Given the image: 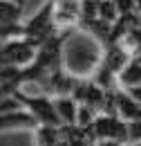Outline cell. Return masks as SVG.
I'll return each instance as SVG.
<instances>
[{
	"label": "cell",
	"mask_w": 141,
	"mask_h": 146,
	"mask_svg": "<svg viewBox=\"0 0 141 146\" xmlns=\"http://www.w3.org/2000/svg\"><path fill=\"white\" fill-rule=\"evenodd\" d=\"M123 146H130V144H123Z\"/></svg>",
	"instance_id": "11"
},
{
	"label": "cell",
	"mask_w": 141,
	"mask_h": 146,
	"mask_svg": "<svg viewBox=\"0 0 141 146\" xmlns=\"http://www.w3.org/2000/svg\"><path fill=\"white\" fill-rule=\"evenodd\" d=\"M61 61L63 70L74 79H92L103 61V43L81 27L70 29L63 38Z\"/></svg>",
	"instance_id": "1"
},
{
	"label": "cell",
	"mask_w": 141,
	"mask_h": 146,
	"mask_svg": "<svg viewBox=\"0 0 141 146\" xmlns=\"http://www.w3.org/2000/svg\"><path fill=\"white\" fill-rule=\"evenodd\" d=\"M130 146H141V142H137V144H130Z\"/></svg>",
	"instance_id": "10"
},
{
	"label": "cell",
	"mask_w": 141,
	"mask_h": 146,
	"mask_svg": "<svg viewBox=\"0 0 141 146\" xmlns=\"http://www.w3.org/2000/svg\"><path fill=\"white\" fill-rule=\"evenodd\" d=\"M22 11L18 5L11 0H0V27H9V25H20L22 20Z\"/></svg>",
	"instance_id": "5"
},
{
	"label": "cell",
	"mask_w": 141,
	"mask_h": 146,
	"mask_svg": "<svg viewBox=\"0 0 141 146\" xmlns=\"http://www.w3.org/2000/svg\"><path fill=\"white\" fill-rule=\"evenodd\" d=\"M125 92H128V94H130V97H132L134 101H139V104H141V86L132 88V90H125Z\"/></svg>",
	"instance_id": "8"
},
{
	"label": "cell",
	"mask_w": 141,
	"mask_h": 146,
	"mask_svg": "<svg viewBox=\"0 0 141 146\" xmlns=\"http://www.w3.org/2000/svg\"><path fill=\"white\" fill-rule=\"evenodd\" d=\"M125 124H128V144H137V142H141V119L125 121Z\"/></svg>",
	"instance_id": "6"
},
{
	"label": "cell",
	"mask_w": 141,
	"mask_h": 146,
	"mask_svg": "<svg viewBox=\"0 0 141 146\" xmlns=\"http://www.w3.org/2000/svg\"><path fill=\"white\" fill-rule=\"evenodd\" d=\"M38 121L22 108L0 110V133L2 130H36Z\"/></svg>",
	"instance_id": "3"
},
{
	"label": "cell",
	"mask_w": 141,
	"mask_h": 146,
	"mask_svg": "<svg viewBox=\"0 0 141 146\" xmlns=\"http://www.w3.org/2000/svg\"><path fill=\"white\" fill-rule=\"evenodd\" d=\"M54 108H56V117L61 121V126L72 128L76 126V117H78V104L74 101V97H54Z\"/></svg>",
	"instance_id": "4"
},
{
	"label": "cell",
	"mask_w": 141,
	"mask_h": 146,
	"mask_svg": "<svg viewBox=\"0 0 141 146\" xmlns=\"http://www.w3.org/2000/svg\"><path fill=\"white\" fill-rule=\"evenodd\" d=\"M11 2H14V5H18L20 9H25V2H27V0H11Z\"/></svg>",
	"instance_id": "9"
},
{
	"label": "cell",
	"mask_w": 141,
	"mask_h": 146,
	"mask_svg": "<svg viewBox=\"0 0 141 146\" xmlns=\"http://www.w3.org/2000/svg\"><path fill=\"white\" fill-rule=\"evenodd\" d=\"M92 142H117L128 144V124L117 112H101L85 130Z\"/></svg>",
	"instance_id": "2"
},
{
	"label": "cell",
	"mask_w": 141,
	"mask_h": 146,
	"mask_svg": "<svg viewBox=\"0 0 141 146\" xmlns=\"http://www.w3.org/2000/svg\"><path fill=\"white\" fill-rule=\"evenodd\" d=\"M14 90H16V86H7V83H0V101H2V99H9Z\"/></svg>",
	"instance_id": "7"
}]
</instances>
